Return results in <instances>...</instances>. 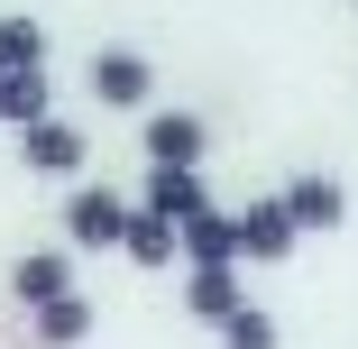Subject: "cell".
<instances>
[{
	"mask_svg": "<svg viewBox=\"0 0 358 349\" xmlns=\"http://www.w3.org/2000/svg\"><path fill=\"white\" fill-rule=\"evenodd\" d=\"M19 157H28V175H74L92 148H83L74 120H37V129H19Z\"/></svg>",
	"mask_w": 358,
	"mask_h": 349,
	"instance_id": "ba28073f",
	"label": "cell"
},
{
	"mask_svg": "<svg viewBox=\"0 0 358 349\" xmlns=\"http://www.w3.org/2000/svg\"><path fill=\"white\" fill-rule=\"evenodd\" d=\"M239 304H248L239 266H184V313H193V322H211V331H221Z\"/></svg>",
	"mask_w": 358,
	"mask_h": 349,
	"instance_id": "9c48e42d",
	"label": "cell"
},
{
	"mask_svg": "<svg viewBox=\"0 0 358 349\" xmlns=\"http://www.w3.org/2000/svg\"><path fill=\"white\" fill-rule=\"evenodd\" d=\"M83 83H92V101H110V111H138V101L157 92V64L138 55V46H101Z\"/></svg>",
	"mask_w": 358,
	"mask_h": 349,
	"instance_id": "3957f363",
	"label": "cell"
},
{
	"mask_svg": "<svg viewBox=\"0 0 358 349\" xmlns=\"http://www.w3.org/2000/svg\"><path fill=\"white\" fill-rule=\"evenodd\" d=\"M46 111V74H0V129H37Z\"/></svg>",
	"mask_w": 358,
	"mask_h": 349,
	"instance_id": "5bb4252c",
	"label": "cell"
},
{
	"mask_svg": "<svg viewBox=\"0 0 358 349\" xmlns=\"http://www.w3.org/2000/svg\"><path fill=\"white\" fill-rule=\"evenodd\" d=\"M28 340H37V349H83V340H92V294H64V304L28 313Z\"/></svg>",
	"mask_w": 358,
	"mask_h": 349,
	"instance_id": "8fae6325",
	"label": "cell"
},
{
	"mask_svg": "<svg viewBox=\"0 0 358 349\" xmlns=\"http://www.w3.org/2000/svg\"><path fill=\"white\" fill-rule=\"evenodd\" d=\"M275 202H285V221H294V239H303V230H340V221H349V184H340V175H294Z\"/></svg>",
	"mask_w": 358,
	"mask_h": 349,
	"instance_id": "8992f818",
	"label": "cell"
},
{
	"mask_svg": "<svg viewBox=\"0 0 358 349\" xmlns=\"http://www.w3.org/2000/svg\"><path fill=\"white\" fill-rule=\"evenodd\" d=\"M239 266H285L294 257V221H285V202L266 193V202H239Z\"/></svg>",
	"mask_w": 358,
	"mask_h": 349,
	"instance_id": "277c9868",
	"label": "cell"
},
{
	"mask_svg": "<svg viewBox=\"0 0 358 349\" xmlns=\"http://www.w3.org/2000/svg\"><path fill=\"white\" fill-rule=\"evenodd\" d=\"M37 64H46V28L28 10H10L0 19V74H37Z\"/></svg>",
	"mask_w": 358,
	"mask_h": 349,
	"instance_id": "4fadbf2b",
	"label": "cell"
},
{
	"mask_svg": "<svg viewBox=\"0 0 358 349\" xmlns=\"http://www.w3.org/2000/svg\"><path fill=\"white\" fill-rule=\"evenodd\" d=\"M221 349H275V313H257V304H239V313L221 322Z\"/></svg>",
	"mask_w": 358,
	"mask_h": 349,
	"instance_id": "9a60e30c",
	"label": "cell"
},
{
	"mask_svg": "<svg viewBox=\"0 0 358 349\" xmlns=\"http://www.w3.org/2000/svg\"><path fill=\"white\" fill-rule=\"evenodd\" d=\"M138 212H157V221H202L211 212V193H202V175H184V166H148V193H138Z\"/></svg>",
	"mask_w": 358,
	"mask_h": 349,
	"instance_id": "52a82bcc",
	"label": "cell"
},
{
	"mask_svg": "<svg viewBox=\"0 0 358 349\" xmlns=\"http://www.w3.org/2000/svg\"><path fill=\"white\" fill-rule=\"evenodd\" d=\"M10 294H19V313L64 304V294H74V248H28V257L10 266Z\"/></svg>",
	"mask_w": 358,
	"mask_h": 349,
	"instance_id": "5b68a950",
	"label": "cell"
},
{
	"mask_svg": "<svg viewBox=\"0 0 358 349\" xmlns=\"http://www.w3.org/2000/svg\"><path fill=\"white\" fill-rule=\"evenodd\" d=\"M120 257H129V266H175V257H184V239H175V221H157V212H129Z\"/></svg>",
	"mask_w": 358,
	"mask_h": 349,
	"instance_id": "7c38bea8",
	"label": "cell"
},
{
	"mask_svg": "<svg viewBox=\"0 0 358 349\" xmlns=\"http://www.w3.org/2000/svg\"><path fill=\"white\" fill-rule=\"evenodd\" d=\"M129 212H138V202H120L110 184H74V202H64V248H120Z\"/></svg>",
	"mask_w": 358,
	"mask_h": 349,
	"instance_id": "6da1fadb",
	"label": "cell"
},
{
	"mask_svg": "<svg viewBox=\"0 0 358 349\" xmlns=\"http://www.w3.org/2000/svg\"><path fill=\"white\" fill-rule=\"evenodd\" d=\"M138 157H148V166H184V175H202L211 129H202L193 111H148V129H138Z\"/></svg>",
	"mask_w": 358,
	"mask_h": 349,
	"instance_id": "7a4b0ae2",
	"label": "cell"
},
{
	"mask_svg": "<svg viewBox=\"0 0 358 349\" xmlns=\"http://www.w3.org/2000/svg\"><path fill=\"white\" fill-rule=\"evenodd\" d=\"M175 239H184V257H193V266H239V221L221 212V202H211L202 221H184Z\"/></svg>",
	"mask_w": 358,
	"mask_h": 349,
	"instance_id": "30bf717a",
	"label": "cell"
}]
</instances>
